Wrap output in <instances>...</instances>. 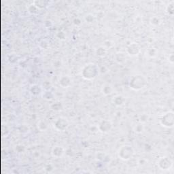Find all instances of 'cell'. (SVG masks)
I'll use <instances>...</instances> for the list:
<instances>
[{
    "label": "cell",
    "mask_w": 174,
    "mask_h": 174,
    "mask_svg": "<svg viewBox=\"0 0 174 174\" xmlns=\"http://www.w3.org/2000/svg\"><path fill=\"white\" fill-rule=\"evenodd\" d=\"M148 84V80L146 76L141 74H137L130 78L129 85L133 91H140L144 88Z\"/></svg>",
    "instance_id": "1"
},
{
    "label": "cell",
    "mask_w": 174,
    "mask_h": 174,
    "mask_svg": "<svg viewBox=\"0 0 174 174\" xmlns=\"http://www.w3.org/2000/svg\"><path fill=\"white\" fill-rule=\"evenodd\" d=\"M99 74L98 67L94 63H88L82 70V76L86 80H92L96 78Z\"/></svg>",
    "instance_id": "2"
},
{
    "label": "cell",
    "mask_w": 174,
    "mask_h": 174,
    "mask_svg": "<svg viewBox=\"0 0 174 174\" xmlns=\"http://www.w3.org/2000/svg\"><path fill=\"white\" fill-rule=\"evenodd\" d=\"M134 150L129 145H124L118 150V156L124 161H128L133 156Z\"/></svg>",
    "instance_id": "3"
},
{
    "label": "cell",
    "mask_w": 174,
    "mask_h": 174,
    "mask_svg": "<svg viewBox=\"0 0 174 174\" xmlns=\"http://www.w3.org/2000/svg\"><path fill=\"white\" fill-rule=\"evenodd\" d=\"M162 126L166 128H171L174 125V116L173 112H167L162 116L160 119Z\"/></svg>",
    "instance_id": "4"
},
{
    "label": "cell",
    "mask_w": 174,
    "mask_h": 174,
    "mask_svg": "<svg viewBox=\"0 0 174 174\" xmlns=\"http://www.w3.org/2000/svg\"><path fill=\"white\" fill-rule=\"evenodd\" d=\"M157 165L162 170H168L172 167L173 161L167 156H162L159 158Z\"/></svg>",
    "instance_id": "5"
},
{
    "label": "cell",
    "mask_w": 174,
    "mask_h": 174,
    "mask_svg": "<svg viewBox=\"0 0 174 174\" xmlns=\"http://www.w3.org/2000/svg\"><path fill=\"white\" fill-rule=\"evenodd\" d=\"M54 127L57 130H59V131H63V130H66L67 127H69V123L67 119L65 118H59L55 120L54 123Z\"/></svg>",
    "instance_id": "6"
},
{
    "label": "cell",
    "mask_w": 174,
    "mask_h": 174,
    "mask_svg": "<svg viewBox=\"0 0 174 174\" xmlns=\"http://www.w3.org/2000/svg\"><path fill=\"white\" fill-rule=\"evenodd\" d=\"M127 52L130 56H136L140 52V46L137 43H131L127 46Z\"/></svg>",
    "instance_id": "7"
},
{
    "label": "cell",
    "mask_w": 174,
    "mask_h": 174,
    "mask_svg": "<svg viewBox=\"0 0 174 174\" xmlns=\"http://www.w3.org/2000/svg\"><path fill=\"white\" fill-rule=\"evenodd\" d=\"M112 127V124L110 120H103L99 125V130L102 133H108Z\"/></svg>",
    "instance_id": "8"
},
{
    "label": "cell",
    "mask_w": 174,
    "mask_h": 174,
    "mask_svg": "<svg viewBox=\"0 0 174 174\" xmlns=\"http://www.w3.org/2000/svg\"><path fill=\"white\" fill-rule=\"evenodd\" d=\"M65 152L64 148L62 146H55L52 149V154L54 157L56 158H60L63 155Z\"/></svg>",
    "instance_id": "9"
},
{
    "label": "cell",
    "mask_w": 174,
    "mask_h": 174,
    "mask_svg": "<svg viewBox=\"0 0 174 174\" xmlns=\"http://www.w3.org/2000/svg\"><path fill=\"white\" fill-rule=\"evenodd\" d=\"M72 84V79L67 76H62L59 80V84L63 88H67Z\"/></svg>",
    "instance_id": "10"
},
{
    "label": "cell",
    "mask_w": 174,
    "mask_h": 174,
    "mask_svg": "<svg viewBox=\"0 0 174 174\" xmlns=\"http://www.w3.org/2000/svg\"><path fill=\"white\" fill-rule=\"evenodd\" d=\"M125 102V99L124 97L121 95H116L115 96L113 99V103H114L116 105L120 106L123 105Z\"/></svg>",
    "instance_id": "11"
},
{
    "label": "cell",
    "mask_w": 174,
    "mask_h": 174,
    "mask_svg": "<svg viewBox=\"0 0 174 174\" xmlns=\"http://www.w3.org/2000/svg\"><path fill=\"white\" fill-rule=\"evenodd\" d=\"M114 91L113 86L109 84H106L104 86H103L102 88V93L105 95H109L112 94Z\"/></svg>",
    "instance_id": "12"
},
{
    "label": "cell",
    "mask_w": 174,
    "mask_h": 174,
    "mask_svg": "<svg viewBox=\"0 0 174 174\" xmlns=\"http://www.w3.org/2000/svg\"><path fill=\"white\" fill-rule=\"evenodd\" d=\"M33 4H34L38 9H42V8H44L45 7H46L48 6V1L39 0V1H34Z\"/></svg>",
    "instance_id": "13"
},
{
    "label": "cell",
    "mask_w": 174,
    "mask_h": 174,
    "mask_svg": "<svg viewBox=\"0 0 174 174\" xmlns=\"http://www.w3.org/2000/svg\"><path fill=\"white\" fill-rule=\"evenodd\" d=\"M166 13L170 16H173L174 14V2L171 1L167 5L166 8Z\"/></svg>",
    "instance_id": "14"
},
{
    "label": "cell",
    "mask_w": 174,
    "mask_h": 174,
    "mask_svg": "<svg viewBox=\"0 0 174 174\" xmlns=\"http://www.w3.org/2000/svg\"><path fill=\"white\" fill-rule=\"evenodd\" d=\"M107 53V50L105 49V48H103V46H100L96 50V54L97 55L100 57H103L105 56Z\"/></svg>",
    "instance_id": "15"
},
{
    "label": "cell",
    "mask_w": 174,
    "mask_h": 174,
    "mask_svg": "<svg viewBox=\"0 0 174 174\" xmlns=\"http://www.w3.org/2000/svg\"><path fill=\"white\" fill-rule=\"evenodd\" d=\"M161 23V19L157 16H153L150 18V23L152 25L154 26H159Z\"/></svg>",
    "instance_id": "16"
},
{
    "label": "cell",
    "mask_w": 174,
    "mask_h": 174,
    "mask_svg": "<svg viewBox=\"0 0 174 174\" xmlns=\"http://www.w3.org/2000/svg\"><path fill=\"white\" fill-rule=\"evenodd\" d=\"M144 129V125L142 124V122H140V123H138V124H137L136 126H135V128H134L135 132L137 133H141L143 132Z\"/></svg>",
    "instance_id": "17"
},
{
    "label": "cell",
    "mask_w": 174,
    "mask_h": 174,
    "mask_svg": "<svg viewBox=\"0 0 174 174\" xmlns=\"http://www.w3.org/2000/svg\"><path fill=\"white\" fill-rule=\"evenodd\" d=\"M148 56L150 57H156L157 55V50L156 48H149L148 50Z\"/></svg>",
    "instance_id": "18"
},
{
    "label": "cell",
    "mask_w": 174,
    "mask_h": 174,
    "mask_svg": "<svg viewBox=\"0 0 174 174\" xmlns=\"http://www.w3.org/2000/svg\"><path fill=\"white\" fill-rule=\"evenodd\" d=\"M85 20L86 21L88 22V23H92L94 20V17L92 14H88L86 17H85Z\"/></svg>",
    "instance_id": "19"
},
{
    "label": "cell",
    "mask_w": 174,
    "mask_h": 174,
    "mask_svg": "<svg viewBox=\"0 0 174 174\" xmlns=\"http://www.w3.org/2000/svg\"><path fill=\"white\" fill-rule=\"evenodd\" d=\"M168 59H169V61H170L171 63H173V62H174V58H173V54H171L170 56H169V58H168Z\"/></svg>",
    "instance_id": "20"
}]
</instances>
